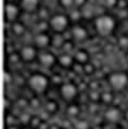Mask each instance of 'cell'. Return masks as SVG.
<instances>
[{
	"label": "cell",
	"mask_w": 128,
	"mask_h": 129,
	"mask_svg": "<svg viewBox=\"0 0 128 129\" xmlns=\"http://www.w3.org/2000/svg\"><path fill=\"white\" fill-rule=\"evenodd\" d=\"M116 19L112 14L102 13L94 17L93 26L97 33L100 37H110L116 29Z\"/></svg>",
	"instance_id": "1"
},
{
	"label": "cell",
	"mask_w": 128,
	"mask_h": 129,
	"mask_svg": "<svg viewBox=\"0 0 128 129\" xmlns=\"http://www.w3.org/2000/svg\"><path fill=\"white\" fill-rule=\"evenodd\" d=\"M71 20L69 17V14L66 13H55L51 15L49 19V25L50 29L53 33H60L63 34L64 31L70 29L71 27Z\"/></svg>",
	"instance_id": "2"
},
{
	"label": "cell",
	"mask_w": 128,
	"mask_h": 129,
	"mask_svg": "<svg viewBox=\"0 0 128 129\" xmlns=\"http://www.w3.org/2000/svg\"><path fill=\"white\" fill-rule=\"evenodd\" d=\"M49 82H50V80L46 75L41 73H34L28 78L27 85L31 91H34L35 93L41 94L47 91L49 87Z\"/></svg>",
	"instance_id": "3"
},
{
	"label": "cell",
	"mask_w": 128,
	"mask_h": 129,
	"mask_svg": "<svg viewBox=\"0 0 128 129\" xmlns=\"http://www.w3.org/2000/svg\"><path fill=\"white\" fill-rule=\"evenodd\" d=\"M23 12L20 3L14 1H6L5 3V19L8 23H13L15 21H19L21 13Z\"/></svg>",
	"instance_id": "4"
},
{
	"label": "cell",
	"mask_w": 128,
	"mask_h": 129,
	"mask_svg": "<svg viewBox=\"0 0 128 129\" xmlns=\"http://www.w3.org/2000/svg\"><path fill=\"white\" fill-rule=\"evenodd\" d=\"M109 82L115 91H122L128 85V75L125 72H114L110 74Z\"/></svg>",
	"instance_id": "5"
},
{
	"label": "cell",
	"mask_w": 128,
	"mask_h": 129,
	"mask_svg": "<svg viewBox=\"0 0 128 129\" xmlns=\"http://www.w3.org/2000/svg\"><path fill=\"white\" fill-rule=\"evenodd\" d=\"M70 31L72 39L77 44H83V42L87 41V39L89 38V33H88L87 28L79 23L71 25Z\"/></svg>",
	"instance_id": "6"
},
{
	"label": "cell",
	"mask_w": 128,
	"mask_h": 129,
	"mask_svg": "<svg viewBox=\"0 0 128 129\" xmlns=\"http://www.w3.org/2000/svg\"><path fill=\"white\" fill-rule=\"evenodd\" d=\"M38 63L40 64L42 67L45 69L50 70L58 62V58L55 56V54H53L51 51L48 50H40V52L38 53Z\"/></svg>",
	"instance_id": "7"
},
{
	"label": "cell",
	"mask_w": 128,
	"mask_h": 129,
	"mask_svg": "<svg viewBox=\"0 0 128 129\" xmlns=\"http://www.w3.org/2000/svg\"><path fill=\"white\" fill-rule=\"evenodd\" d=\"M38 49L35 45H25L20 50V55L23 62L31 63L38 58Z\"/></svg>",
	"instance_id": "8"
},
{
	"label": "cell",
	"mask_w": 128,
	"mask_h": 129,
	"mask_svg": "<svg viewBox=\"0 0 128 129\" xmlns=\"http://www.w3.org/2000/svg\"><path fill=\"white\" fill-rule=\"evenodd\" d=\"M60 94L65 101L70 102L74 100L78 94V89L73 82H64L60 87Z\"/></svg>",
	"instance_id": "9"
},
{
	"label": "cell",
	"mask_w": 128,
	"mask_h": 129,
	"mask_svg": "<svg viewBox=\"0 0 128 129\" xmlns=\"http://www.w3.org/2000/svg\"><path fill=\"white\" fill-rule=\"evenodd\" d=\"M34 45L38 50H47L51 46V36L47 31H38L34 36Z\"/></svg>",
	"instance_id": "10"
},
{
	"label": "cell",
	"mask_w": 128,
	"mask_h": 129,
	"mask_svg": "<svg viewBox=\"0 0 128 129\" xmlns=\"http://www.w3.org/2000/svg\"><path fill=\"white\" fill-rule=\"evenodd\" d=\"M123 117H124V114L122 113V111L116 106L109 107L104 113L105 120L110 124H118L119 121L123 119Z\"/></svg>",
	"instance_id": "11"
},
{
	"label": "cell",
	"mask_w": 128,
	"mask_h": 129,
	"mask_svg": "<svg viewBox=\"0 0 128 129\" xmlns=\"http://www.w3.org/2000/svg\"><path fill=\"white\" fill-rule=\"evenodd\" d=\"M19 3L25 13H36L40 7V0H20Z\"/></svg>",
	"instance_id": "12"
},
{
	"label": "cell",
	"mask_w": 128,
	"mask_h": 129,
	"mask_svg": "<svg viewBox=\"0 0 128 129\" xmlns=\"http://www.w3.org/2000/svg\"><path fill=\"white\" fill-rule=\"evenodd\" d=\"M58 63L63 69H71L75 63V59H74V55H72L71 53L63 52L61 55L58 56Z\"/></svg>",
	"instance_id": "13"
},
{
	"label": "cell",
	"mask_w": 128,
	"mask_h": 129,
	"mask_svg": "<svg viewBox=\"0 0 128 129\" xmlns=\"http://www.w3.org/2000/svg\"><path fill=\"white\" fill-rule=\"evenodd\" d=\"M74 59H75V62L80 63V64H86L89 62L90 60V55L88 53L87 50L85 49H78L77 51L74 53Z\"/></svg>",
	"instance_id": "14"
},
{
	"label": "cell",
	"mask_w": 128,
	"mask_h": 129,
	"mask_svg": "<svg viewBox=\"0 0 128 129\" xmlns=\"http://www.w3.org/2000/svg\"><path fill=\"white\" fill-rule=\"evenodd\" d=\"M65 40L66 39L64 37L63 34L53 33V35L51 36V46L53 48H56V49H62Z\"/></svg>",
	"instance_id": "15"
},
{
	"label": "cell",
	"mask_w": 128,
	"mask_h": 129,
	"mask_svg": "<svg viewBox=\"0 0 128 129\" xmlns=\"http://www.w3.org/2000/svg\"><path fill=\"white\" fill-rule=\"evenodd\" d=\"M67 14H69V17H70L71 22H72L73 24L78 23L84 16L83 10H81L80 8H76V7H74L73 9H71Z\"/></svg>",
	"instance_id": "16"
},
{
	"label": "cell",
	"mask_w": 128,
	"mask_h": 129,
	"mask_svg": "<svg viewBox=\"0 0 128 129\" xmlns=\"http://www.w3.org/2000/svg\"><path fill=\"white\" fill-rule=\"evenodd\" d=\"M11 31L15 36H23L26 31V26L21 21H15L11 23Z\"/></svg>",
	"instance_id": "17"
},
{
	"label": "cell",
	"mask_w": 128,
	"mask_h": 129,
	"mask_svg": "<svg viewBox=\"0 0 128 129\" xmlns=\"http://www.w3.org/2000/svg\"><path fill=\"white\" fill-rule=\"evenodd\" d=\"M37 15L39 17V20H44V21H49V19L51 17L50 11L47 7H39V9L37 10Z\"/></svg>",
	"instance_id": "18"
},
{
	"label": "cell",
	"mask_w": 128,
	"mask_h": 129,
	"mask_svg": "<svg viewBox=\"0 0 128 129\" xmlns=\"http://www.w3.org/2000/svg\"><path fill=\"white\" fill-rule=\"evenodd\" d=\"M58 3L62 9L66 10V11H70L71 9H73L75 7L74 0H58Z\"/></svg>",
	"instance_id": "19"
},
{
	"label": "cell",
	"mask_w": 128,
	"mask_h": 129,
	"mask_svg": "<svg viewBox=\"0 0 128 129\" xmlns=\"http://www.w3.org/2000/svg\"><path fill=\"white\" fill-rule=\"evenodd\" d=\"M46 111L49 113V114H53L55 113L56 111H58V104H56L55 101H53V100H50V101H48L46 103Z\"/></svg>",
	"instance_id": "20"
},
{
	"label": "cell",
	"mask_w": 128,
	"mask_h": 129,
	"mask_svg": "<svg viewBox=\"0 0 128 129\" xmlns=\"http://www.w3.org/2000/svg\"><path fill=\"white\" fill-rule=\"evenodd\" d=\"M117 45L120 49L128 50V35H122L117 40Z\"/></svg>",
	"instance_id": "21"
},
{
	"label": "cell",
	"mask_w": 128,
	"mask_h": 129,
	"mask_svg": "<svg viewBox=\"0 0 128 129\" xmlns=\"http://www.w3.org/2000/svg\"><path fill=\"white\" fill-rule=\"evenodd\" d=\"M74 41L73 39H69V40H65V42H64L63 47H62V50L63 52H66V53H71V51L73 50L74 48Z\"/></svg>",
	"instance_id": "22"
},
{
	"label": "cell",
	"mask_w": 128,
	"mask_h": 129,
	"mask_svg": "<svg viewBox=\"0 0 128 129\" xmlns=\"http://www.w3.org/2000/svg\"><path fill=\"white\" fill-rule=\"evenodd\" d=\"M66 112L70 116L75 117V116L78 115V113H79V107H78L77 105H75V104H71V105H69V107H67Z\"/></svg>",
	"instance_id": "23"
},
{
	"label": "cell",
	"mask_w": 128,
	"mask_h": 129,
	"mask_svg": "<svg viewBox=\"0 0 128 129\" xmlns=\"http://www.w3.org/2000/svg\"><path fill=\"white\" fill-rule=\"evenodd\" d=\"M117 3H118V0H103V6H104L105 9H116Z\"/></svg>",
	"instance_id": "24"
},
{
	"label": "cell",
	"mask_w": 128,
	"mask_h": 129,
	"mask_svg": "<svg viewBox=\"0 0 128 129\" xmlns=\"http://www.w3.org/2000/svg\"><path fill=\"white\" fill-rule=\"evenodd\" d=\"M102 100V102L103 103H105V104H110V103H112L113 101V94H112V92H104L103 94H101V98Z\"/></svg>",
	"instance_id": "25"
},
{
	"label": "cell",
	"mask_w": 128,
	"mask_h": 129,
	"mask_svg": "<svg viewBox=\"0 0 128 129\" xmlns=\"http://www.w3.org/2000/svg\"><path fill=\"white\" fill-rule=\"evenodd\" d=\"M8 59L9 61L11 63L13 64H16L17 62H20V60H22L21 59V55H20V52L17 53V52H11L10 54H8Z\"/></svg>",
	"instance_id": "26"
},
{
	"label": "cell",
	"mask_w": 128,
	"mask_h": 129,
	"mask_svg": "<svg viewBox=\"0 0 128 129\" xmlns=\"http://www.w3.org/2000/svg\"><path fill=\"white\" fill-rule=\"evenodd\" d=\"M3 81H5V85H10L13 82V75L11 72L9 71H5V74H3Z\"/></svg>",
	"instance_id": "27"
},
{
	"label": "cell",
	"mask_w": 128,
	"mask_h": 129,
	"mask_svg": "<svg viewBox=\"0 0 128 129\" xmlns=\"http://www.w3.org/2000/svg\"><path fill=\"white\" fill-rule=\"evenodd\" d=\"M88 128H89V124H88V121L84 119L78 120L75 124V129H88Z\"/></svg>",
	"instance_id": "28"
},
{
	"label": "cell",
	"mask_w": 128,
	"mask_h": 129,
	"mask_svg": "<svg viewBox=\"0 0 128 129\" xmlns=\"http://www.w3.org/2000/svg\"><path fill=\"white\" fill-rule=\"evenodd\" d=\"M94 72V65L90 62L84 64V73L86 74H92Z\"/></svg>",
	"instance_id": "29"
},
{
	"label": "cell",
	"mask_w": 128,
	"mask_h": 129,
	"mask_svg": "<svg viewBox=\"0 0 128 129\" xmlns=\"http://www.w3.org/2000/svg\"><path fill=\"white\" fill-rule=\"evenodd\" d=\"M30 120H31V116L27 113H23L22 115L20 116V121L22 124H29Z\"/></svg>",
	"instance_id": "30"
},
{
	"label": "cell",
	"mask_w": 128,
	"mask_h": 129,
	"mask_svg": "<svg viewBox=\"0 0 128 129\" xmlns=\"http://www.w3.org/2000/svg\"><path fill=\"white\" fill-rule=\"evenodd\" d=\"M74 2H75V7H76V8L83 9L84 7L88 3V0H74Z\"/></svg>",
	"instance_id": "31"
},
{
	"label": "cell",
	"mask_w": 128,
	"mask_h": 129,
	"mask_svg": "<svg viewBox=\"0 0 128 129\" xmlns=\"http://www.w3.org/2000/svg\"><path fill=\"white\" fill-rule=\"evenodd\" d=\"M7 129H21V128L15 126V125H11V126H8V128H7Z\"/></svg>",
	"instance_id": "32"
},
{
	"label": "cell",
	"mask_w": 128,
	"mask_h": 129,
	"mask_svg": "<svg viewBox=\"0 0 128 129\" xmlns=\"http://www.w3.org/2000/svg\"><path fill=\"white\" fill-rule=\"evenodd\" d=\"M124 118H125V119H126V121L128 123V110H127L126 112H125V114H124Z\"/></svg>",
	"instance_id": "33"
},
{
	"label": "cell",
	"mask_w": 128,
	"mask_h": 129,
	"mask_svg": "<svg viewBox=\"0 0 128 129\" xmlns=\"http://www.w3.org/2000/svg\"><path fill=\"white\" fill-rule=\"evenodd\" d=\"M22 129H35V128H33V127H24Z\"/></svg>",
	"instance_id": "34"
},
{
	"label": "cell",
	"mask_w": 128,
	"mask_h": 129,
	"mask_svg": "<svg viewBox=\"0 0 128 129\" xmlns=\"http://www.w3.org/2000/svg\"><path fill=\"white\" fill-rule=\"evenodd\" d=\"M126 60H127V63H128V50L126 51Z\"/></svg>",
	"instance_id": "35"
},
{
	"label": "cell",
	"mask_w": 128,
	"mask_h": 129,
	"mask_svg": "<svg viewBox=\"0 0 128 129\" xmlns=\"http://www.w3.org/2000/svg\"><path fill=\"white\" fill-rule=\"evenodd\" d=\"M6 1H14V0H6Z\"/></svg>",
	"instance_id": "36"
},
{
	"label": "cell",
	"mask_w": 128,
	"mask_h": 129,
	"mask_svg": "<svg viewBox=\"0 0 128 129\" xmlns=\"http://www.w3.org/2000/svg\"><path fill=\"white\" fill-rule=\"evenodd\" d=\"M114 129H120V128H114Z\"/></svg>",
	"instance_id": "37"
},
{
	"label": "cell",
	"mask_w": 128,
	"mask_h": 129,
	"mask_svg": "<svg viewBox=\"0 0 128 129\" xmlns=\"http://www.w3.org/2000/svg\"><path fill=\"white\" fill-rule=\"evenodd\" d=\"M127 1H128V0H127Z\"/></svg>",
	"instance_id": "38"
}]
</instances>
